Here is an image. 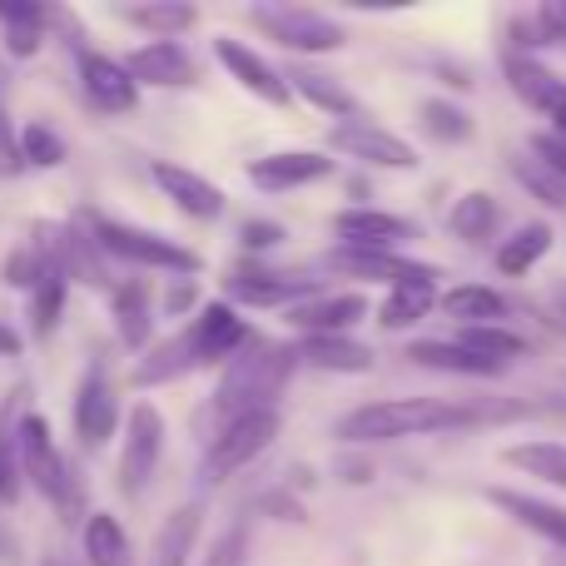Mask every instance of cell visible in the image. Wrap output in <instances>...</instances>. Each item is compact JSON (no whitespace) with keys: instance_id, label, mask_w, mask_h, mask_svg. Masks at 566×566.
I'll return each mask as SVG.
<instances>
[{"instance_id":"1","label":"cell","mask_w":566,"mask_h":566,"mask_svg":"<svg viewBox=\"0 0 566 566\" xmlns=\"http://www.w3.org/2000/svg\"><path fill=\"white\" fill-rule=\"evenodd\" d=\"M249 343H254V333L239 318V308L229 298H214V303H205L175 338L155 343V348L135 363L129 382H135V388H159V382H175V378H185V373L214 368V363H234Z\"/></svg>"},{"instance_id":"2","label":"cell","mask_w":566,"mask_h":566,"mask_svg":"<svg viewBox=\"0 0 566 566\" xmlns=\"http://www.w3.org/2000/svg\"><path fill=\"white\" fill-rule=\"evenodd\" d=\"M482 412L462 408L448 398H388V402H363L348 418H338V438L373 448V442H402V438H432V432H458L478 428Z\"/></svg>"},{"instance_id":"3","label":"cell","mask_w":566,"mask_h":566,"mask_svg":"<svg viewBox=\"0 0 566 566\" xmlns=\"http://www.w3.org/2000/svg\"><path fill=\"white\" fill-rule=\"evenodd\" d=\"M293 368H298V348H293V343H259V338L249 343V348L224 368V378H219V388H214L219 428L244 418V412L274 408Z\"/></svg>"},{"instance_id":"4","label":"cell","mask_w":566,"mask_h":566,"mask_svg":"<svg viewBox=\"0 0 566 566\" xmlns=\"http://www.w3.org/2000/svg\"><path fill=\"white\" fill-rule=\"evenodd\" d=\"M90 234L99 239L105 259H119V264H135V269H149V274H179V279H195L205 269V259L195 249L175 244V239L155 234V229H139V224H125V219H109V214H85Z\"/></svg>"},{"instance_id":"5","label":"cell","mask_w":566,"mask_h":566,"mask_svg":"<svg viewBox=\"0 0 566 566\" xmlns=\"http://www.w3.org/2000/svg\"><path fill=\"white\" fill-rule=\"evenodd\" d=\"M15 442H20V468H25V482L40 492V497L50 502V507L60 512L65 522H75L70 512L80 507V482H75V468L65 462V452H60L55 432H50V422L40 418V412H25V418L15 422Z\"/></svg>"},{"instance_id":"6","label":"cell","mask_w":566,"mask_h":566,"mask_svg":"<svg viewBox=\"0 0 566 566\" xmlns=\"http://www.w3.org/2000/svg\"><path fill=\"white\" fill-rule=\"evenodd\" d=\"M279 432H283L279 408L244 412V418L224 422V428L209 438V452H205V462H199V482H205V488L229 482L234 472H244L254 458H264V452L279 442Z\"/></svg>"},{"instance_id":"7","label":"cell","mask_w":566,"mask_h":566,"mask_svg":"<svg viewBox=\"0 0 566 566\" xmlns=\"http://www.w3.org/2000/svg\"><path fill=\"white\" fill-rule=\"evenodd\" d=\"M249 20L269 40H279L283 50H298V55H333V50L348 45V30L328 10H313V6H254Z\"/></svg>"},{"instance_id":"8","label":"cell","mask_w":566,"mask_h":566,"mask_svg":"<svg viewBox=\"0 0 566 566\" xmlns=\"http://www.w3.org/2000/svg\"><path fill=\"white\" fill-rule=\"evenodd\" d=\"M165 432H169L165 428V412H159L149 398L129 408L125 448H119V472H115V482H119V492H125V497H139V492L149 488L159 458H165Z\"/></svg>"},{"instance_id":"9","label":"cell","mask_w":566,"mask_h":566,"mask_svg":"<svg viewBox=\"0 0 566 566\" xmlns=\"http://www.w3.org/2000/svg\"><path fill=\"white\" fill-rule=\"evenodd\" d=\"M35 244L45 254H55V264L65 269L70 283H85V289H109V269H105V249L90 234L85 219H70V224H40Z\"/></svg>"},{"instance_id":"10","label":"cell","mask_w":566,"mask_h":566,"mask_svg":"<svg viewBox=\"0 0 566 566\" xmlns=\"http://www.w3.org/2000/svg\"><path fill=\"white\" fill-rule=\"evenodd\" d=\"M328 149L333 155H348L358 159V165H373V169H418V149L408 145L402 135H392V129L373 125V119H343V125L328 129Z\"/></svg>"},{"instance_id":"11","label":"cell","mask_w":566,"mask_h":566,"mask_svg":"<svg viewBox=\"0 0 566 566\" xmlns=\"http://www.w3.org/2000/svg\"><path fill=\"white\" fill-rule=\"evenodd\" d=\"M75 75H80L85 99L99 109V115H129V109L139 105V80L129 75L125 60L105 55V50H80Z\"/></svg>"},{"instance_id":"12","label":"cell","mask_w":566,"mask_h":566,"mask_svg":"<svg viewBox=\"0 0 566 566\" xmlns=\"http://www.w3.org/2000/svg\"><path fill=\"white\" fill-rule=\"evenodd\" d=\"M338 169V159L323 155V149H274V155L254 159L249 165V185L259 195H293L303 185H318Z\"/></svg>"},{"instance_id":"13","label":"cell","mask_w":566,"mask_h":566,"mask_svg":"<svg viewBox=\"0 0 566 566\" xmlns=\"http://www.w3.org/2000/svg\"><path fill=\"white\" fill-rule=\"evenodd\" d=\"M363 318H368V298H363L358 289L353 293H313V298L293 303V308L283 313V323H289L293 333H303V338H348V328Z\"/></svg>"},{"instance_id":"14","label":"cell","mask_w":566,"mask_h":566,"mask_svg":"<svg viewBox=\"0 0 566 566\" xmlns=\"http://www.w3.org/2000/svg\"><path fill=\"white\" fill-rule=\"evenodd\" d=\"M333 234L343 239L348 249H388L398 254L402 244L418 239V224L408 214H388V209H338L333 214Z\"/></svg>"},{"instance_id":"15","label":"cell","mask_w":566,"mask_h":566,"mask_svg":"<svg viewBox=\"0 0 566 566\" xmlns=\"http://www.w3.org/2000/svg\"><path fill=\"white\" fill-rule=\"evenodd\" d=\"M70 418H75V438L85 442V448H105V442L115 438V428H119V398H115V382H109L105 368H90L85 378H80Z\"/></svg>"},{"instance_id":"16","label":"cell","mask_w":566,"mask_h":566,"mask_svg":"<svg viewBox=\"0 0 566 566\" xmlns=\"http://www.w3.org/2000/svg\"><path fill=\"white\" fill-rule=\"evenodd\" d=\"M125 65H129V75H135L139 85H155V90H189V85L205 80L199 60L189 55L179 40H149V45L129 50Z\"/></svg>"},{"instance_id":"17","label":"cell","mask_w":566,"mask_h":566,"mask_svg":"<svg viewBox=\"0 0 566 566\" xmlns=\"http://www.w3.org/2000/svg\"><path fill=\"white\" fill-rule=\"evenodd\" d=\"M323 293L313 279H293V274H269V269H239V274L224 279V298L244 303V308H283L289 313L293 303Z\"/></svg>"},{"instance_id":"18","label":"cell","mask_w":566,"mask_h":566,"mask_svg":"<svg viewBox=\"0 0 566 566\" xmlns=\"http://www.w3.org/2000/svg\"><path fill=\"white\" fill-rule=\"evenodd\" d=\"M214 55H219V65L229 70V80H239V85L249 90V95H259V99H269L274 109H283L293 99V90H289V80H283V70H274L264 55H259L254 45H244V40H229V35H219L214 40Z\"/></svg>"},{"instance_id":"19","label":"cell","mask_w":566,"mask_h":566,"mask_svg":"<svg viewBox=\"0 0 566 566\" xmlns=\"http://www.w3.org/2000/svg\"><path fill=\"white\" fill-rule=\"evenodd\" d=\"M155 185L165 189V199H175V209H185L189 219H219L224 214V189L214 179L195 175L189 165H175V159H155L149 165Z\"/></svg>"},{"instance_id":"20","label":"cell","mask_w":566,"mask_h":566,"mask_svg":"<svg viewBox=\"0 0 566 566\" xmlns=\"http://www.w3.org/2000/svg\"><path fill=\"white\" fill-rule=\"evenodd\" d=\"M323 269H333V274H348V279H368V283H388V289H392V283H402V279L428 274L432 264L388 254V249H348V244H338L328 259H323Z\"/></svg>"},{"instance_id":"21","label":"cell","mask_w":566,"mask_h":566,"mask_svg":"<svg viewBox=\"0 0 566 566\" xmlns=\"http://www.w3.org/2000/svg\"><path fill=\"white\" fill-rule=\"evenodd\" d=\"M502 75H507L512 95H517L522 105L537 109V115H547V119H552V109L566 99V80L557 75V70H547L542 60H532V55H517V50L502 55Z\"/></svg>"},{"instance_id":"22","label":"cell","mask_w":566,"mask_h":566,"mask_svg":"<svg viewBox=\"0 0 566 566\" xmlns=\"http://www.w3.org/2000/svg\"><path fill=\"white\" fill-rule=\"evenodd\" d=\"M283 80H289V90L298 99H308L313 109H323V115H338L343 119H358V99H353V90L343 85L338 75H328V70H313V65H289L283 70Z\"/></svg>"},{"instance_id":"23","label":"cell","mask_w":566,"mask_h":566,"mask_svg":"<svg viewBox=\"0 0 566 566\" xmlns=\"http://www.w3.org/2000/svg\"><path fill=\"white\" fill-rule=\"evenodd\" d=\"M408 358L418 363V368L458 373V378H497V373H507V363L482 358V353L462 348L458 338H418V343L408 348Z\"/></svg>"},{"instance_id":"24","label":"cell","mask_w":566,"mask_h":566,"mask_svg":"<svg viewBox=\"0 0 566 566\" xmlns=\"http://www.w3.org/2000/svg\"><path fill=\"white\" fill-rule=\"evenodd\" d=\"M438 269H428V274H418V279H402V283H392L388 289V298L378 303V323L382 328H412V323H422L432 308H438Z\"/></svg>"},{"instance_id":"25","label":"cell","mask_w":566,"mask_h":566,"mask_svg":"<svg viewBox=\"0 0 566 566\" xmlns=\"http://www.w3.org/2000/svg\"><path fill=\"white\" fill-rule=\"evenodd\" d=\"M109 308H115V328L125 348H149V333H155V303H149V283L145 279H129L115 283L109 293Z\"/></svg>"},{"instance_id":"26","label":"cell","mask_w":566,"mask_h":566,"mask_svg":"<svg viewBox=\"0 0 566 566\" xmlns=\"http://www.w3.org/2000/svg\"><path fill=\"white\" fill-rule=\"evenodd\" d=\"M488 502H497L507 517H517L527 532L547 537L552 547H566V507H552L542 497H527V492H507V488H492Z\"/></svg>"},{"instance_id":"27","label":"cell","mask_w":566,"mask_h":566,"mask_svg":"<svg viewBox=\"0 0 566 566\" xmlns=\"http://www.w3.org/2000/svg\"><path fill=\"white\" fill-rule=\"evenodd\" d=\"M199 527H205V507L189 502V507H175L165 517L155 537V552H149V566H189L195 557V542H199Z\"/></svg>"},{"instance_id":"28","label":"cell","mask_w":566,"mask_h":566,"mask_svg":"<svg viewBox=\"0 0 566 566\" xmlns=\"http://www.w3.org/2000/svg\"><path fill=\"white\" fill-rule=\"evenodd\" d=\"M293 348H298V363L318 373H373V363H378L368 343L358 338H298Z\"/></svg>"},{"instance_id":"29","label":"cell","mask_w":566,"mask_h":566,"mask_svg":"<svg viewBox=\"0 0 566 566\" xmlns=\"http://www.w3.org/2000/svg\"><path fill=\"white\" fill-rule=\"evenodd\" d=\"M442 313L458 318L462 328H488V323H502L507 318V298L488 283H458V289L442 293Z\"/></svg>"},{"instance_id":"30","label":"cell","mask_w":566,"mask_h":566,"mask_svg":"<svg viewBox=\"0 0 566 566\" xmlns=\"http://www.w3.org/2000/svg\"><path fill=\"white\" fill-rule=\"evenodd\" d=\"M40 259H45V269H40V283L30 289V328H35V338H50V333H55V323H60V313H65L70 279H65V269L55 264V254H45V249H40Z\"/></svg>"},{"instance_id":"31","label":"cell","mask_w":566,"mask_h":566,"mask_svg":"<svg viewBox=\"0 0 566 566\" xmlns=\"http://www.w3.org/2000/svg\"><path fill=\"white\" fill-rule=\"evenodd\" d=\"M497 224H502V205L488 195V189L462 195L458 205H452V214H448L452 239H462V244H488V239L497 234Z\"/></svg>"},{"instance_id":"32","label":"cell","mask_w":566,"mask_h":566,"mask_svg":"<svg viewBox=\"0 0 566 566\" xmlns=\"http://www.w3.org/2000/svg\"><path fill=\"white\" fill-rule=\"evenodd\" d=\"M119 15L135 30H149L155 40H179L185 30L199 25V6H185V0H149V6H125Z\"/></svg>"},{"instance_id":"33","label":"cell","mask_w":566,"mask_h":566,"mask_svg":"<svg viewBox=\"0 0 566 566\" xmlns=\"http://www.w3.org/2000/svg\"><path fill=\"white\" fill-rule=\"evenodd\" d=\"M552 224H522L512 239H502V249H497V274H507V279H522L527 269H537L542 259L552 254Z\"/></svg>"},{"instance_id":"34","label":"cell","mask_w":566,"mask_h":566,"mask_svg":"<svg viewBox=\"0 0 566 566\" xmlns=\"http://www.w3.org/2000/svg\"><path fill=\"white\" fill-rule=\"evenodd\" d=\"M85 557H90V566H135V547H129V532L119 527V517L90 512L85 517Z\"/></svg>"},{"instance_id":"35","label":"cell","mask_w":566,"mask_h":566,"mask_svg":"<svg viewBox=\"0 0 566 566\" xmlns=\"http://www.w3.org/2000/svg\"><path fill=\"white\" fill-rule=\"evenodd\" d=\"M502 462L527 478H542L552 488H566V442H512Z\"/></svg>"},{"instance_id":"36","label":"cell","mask_w":566,"mask_h":566,"mask_svg":"<svg viewBox=\"0 0 566 566\" xmlns=\"http://www.w3.org/2000/svg\"><path fill=\"white\" fill-rule=\"evenodd\" d=\"M0 20H6V50L10 55H35L40 40H45V6H0Z\"/></svg>"},{"instance_id":"37","label":"cell","mask_w":566,"mask_h":566,"mask_svg":"<svg viewBox=\"0 0 566 566\" xmlns=\"http://www.w3.org/2000/svg\"><path fill=\"white\" fill-rule=\"evenodd\" d=\"M512 175H517V185L527 189L532 199H542L547 209H566V179H562L552 165H542L537 155L512 159Z\"/></svg>"},{"instance_id":"38","label":"cell","mask_w":566,"mask_h":566,"mask_svg":"<svg viewBox=\"0 0 566 566\" xmlns=\"http://www.w3.org/2000/svg\"><path fill=\"white\" fill-rule=\"evenodd\" d=\"M458 343L462 348H472V353H482V358H492V363H512V358L527 353V338L512 333V328H502V323H488V328H462Z\"/></svg>"},{"instance_id":"39","label":"cell","mask_w":566,"mask_h":566,"mask_svg":"<svg viewBox=\"0 0 566 566\" xmlns=\"http://www.w3.org/2000/svg\"><path fill=\"white\" fill-rule=\"evenodd\" d=\"M422 129L438 145H462V139H472V115L462 105H452V99H428L422 105Z\"/></svg>"},{"instance_id":"40","label":"cell","mask_w":566,"mask_h":566,"mask_svg":"<svg viewBox=\"0 0 566 566\" xmlns=\"http://www.w3.org/2000/svg\"><path fill=\"white\" fill-rule=\"evenodd\" d=\"M20 488H25V468H20L15 422H10V408H6L0 412V507H15Z\"/></svg>"},{"instance_id":"41","label":"cell","mask_w":566,"mask_h":566,"mask_svg":"<svg viewBox=\"0 0 566 566\" xmlns=\"http://www.w3.org/2000/svg\"><path fill=\"white\" fill-rule=\"evenodd\" d=\"M20 149H25V165H35V169H60L65 165V139L55 135L50 125H25L20 129Z\"/></svg>"},{"instance_id":"42","label":"cell","mask_w":566,"mask_h":566,"mask_svg":"<svg viewBox=\"0 0 566 566\" xmlns=\"http://www.w3.org/2000/svg\"><path fill=\"white\" fill-rule=\"evenodd\" d=\"M244 557H249V517H239L234 527H229L224 537L205 552V562L199 566H244Z\"/></svg>"},{"instance_id":"43","label":"cell","mask_w":566,"mask_h":566,"mask_svg":"<svg viewBox=\"0 0 566 566\" xmlns=\"http://www.w3.org/2000/svg\"><path fill=\"white\" fill-rule=\"evenodd\" d=\"M40 269H45V259H40V249L35 244H25V249H15V254L6 259V269H0V274H6V283L10 289H35L40 283Z\"/></svg>"},{"instance_id":"44","label":"cell","mask_w":566,"mask_h":566,"mask_svg":"<svg viewBox=\"0 0 566 566\" xmlns=\"http://www.w3.org/2000/svg\"><path fill=\"white\" fill-rule=\"evenodd\" d=\"M25 149H20V129L6 119V109H0V179H15L25 175Z\"/></svg>"},{"instance_id":"45","label":"cell","mask_w":566,"mask_h":566,"mask_svg":"<svg viewBox=\"0 0 566 566\" xmlns=\"http://www.w3.org/2000/svg\"><path fill=\"white\" fill-rule=\"evenodd\" d=\"M239 239H244L249 254H269V249L283 244V224H274V219H244V224H239Z\"/></svg>"},{"instance_id":"46","label":"cell","mask_w":566,"mask_h":566,"mask_svg":"<svg viewBox=\"0 0 566 566\" xmlns=\"http://www.w3.org/2000/svg\"><path fill=\"white\" fill-rule=\"evenodd\" d=\"M532 155L542 159V165H552L557 175L566 179V139L552 135V129H542V135H532Z\"/></svg>"},{"instance_id":"47","label":"cell","mask_w":566,"mask_h":566,"mask_svg":"<svg viewBox=\"0 0 566 566\" xmlns=\"http://www.w3.org/2000/svg\"><path fill=\"white\" fill-rule=\"evenodd\" d=\"M537 25L547 35V45H566V0H547L537 10Z\"/></svg>"},{"instance_id":"48","label":"cell","mask_w":566,"mask_h":566,"mask_svg":"<svg viewBox=\"0 0 566 566\" xmlns=\"http://www.w3.org/2000/svg\"><path fill=\"white\" fill-rule=\"evenodd\" d=\"M199 303V283L195 279H175V289L165 293V313L169 318H179V313H189Z\"/></svg>"},{"instance_id":"49","label":"cell","mask_w":566,"mask_h":566,"mask_svg":"<svg viewBox=\"0 0 566 566\" xmlns=\"http://www.w3.org/2000/svg\"><path fill=\"white\" fill-rule=\"evenodd\" d=\"M15 353H20V333L0 323V358H15Z\"/></svg>"},{"instance_id":"50","label":"cell","mask_w":566,"mask_h":566,"mask_svg":"<svg viewBox=\"0 0 566 566\" xmlns=\"http://www.w3.org/2000/svg\"><path fill=\"white\" fill-rule=\"evenodd\" d=\"M552 135H562V139H566V99H562L557 109H552Z\"/></svg>"}]
</instances>
